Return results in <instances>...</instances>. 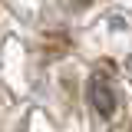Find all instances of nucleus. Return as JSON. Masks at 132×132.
I'll return each instance as SVG.
<instances>
[{"instance_id": "obj_1", "label": "nucleus", "mask_w": 132, "mask_h": 132, "mask_svg": "<svg viewBox=\"0 0 132 132\" xmlns=\"http://www.w3.org/2000/svg\"><path fill=\"white\" fill-rule=\"evenodd\" d=\"M89 102H93V109H96L99 116H112L116 93H112V86L102 79V76H93V79H89Z\"/></svg>"}]
</instances>
